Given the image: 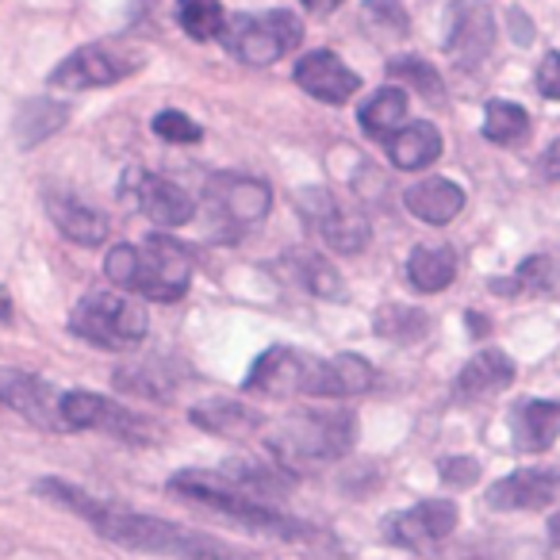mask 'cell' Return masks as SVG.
Here are the masks:
<instances>
[{"label": "cell", "mask_w": 560, "mask_h": 560, "mask_svg": "<svg viewBox=\"0 0 560 560\" xmlns=\"http://www.w3.org/2000/svg\"><path fill=\"white\" fill-rule=\"evenodd\" d=\"M39 495L55 499L58 506L81 514L104 541L119 545V549L150 552V557H173V560H261L254 552L238 549V545L200 534V529L177 526V522L154 518V514L124 511L116 503H101V499L85 495L81 488L62 480H39Z\"/></svg>", "instance_id": "cell-1"}, {"label": "cell", "mask_w": 560, "mask_h": 560, "mask_svg": "<svg viewBox=\"0 0 560 560\" xmlns=\"http://www.w3.org/2000/svg\"><path fill=\"white\" fill-rule=\"evenodd\" d=\"M358 442V419L350 411H296L269 430L265 445L272 465L284 472H319L342 460Z\"/></svg>", "instance_id": "cell-2"}, {"label": "cell", "mask_w": 560, "mask_h": 560, "mask_svg": "<svg viewBox=\"0 0 560 560\" xmlns=\"http://www.w3.org/2000/svg\"><path fill=\"white\" fill-rule=\"evenodd\" d=\"M104 272L119 289L135 292L154 304H173L188 292L192 280V257L170 234H150L142 246H112L104 254Z\"/></svg>", "instance_id": "cell-3"}, {"label": "cell", "mask_w": 560, "mask_h": 560, "mask_svg": "<svg viewBox=\"0 0 560 560\" xmlns=\"http://www.w3.org/2000/svg\"><path fill=\"white\" fill-rule=\"evenodd\" d=\"M170 491L208 506V511L223 514V518L238 522V526L254 529V534H269V537H280V541H319V529H312L300 518H289V514H280L272 503H261V499L246 495V491L226 480L223 472L188 468V472L173 476Z\"/></svg>", "instance_id": "cell-4"}, {"label": "cell", "mask_w": 560, "mask_h": 560, "mask_svg": "<svg viewBox=\"0 0 560 560\" xmlns=\"http://www.w3.org/2000/svg\"><path fill=\"white\" fill-rule=\"evenodd\" d=\"M242 392H261V396H323L338 399L335 369L315 353H300L289 346H272L254 361Z\"/></svg>", "instance_id": "cell-5"}, {"label": "cell", "mask_w": 560, "mask_h": 560, "mask_svg": "<svg viewBox=\"0 0 560 560\" xmlns=\"http://www.w3.org/2000/svg\"><path fill=\"white\" fill-rule=\"evenodd\" d=\"M70 330L81 342H93L101 350L127 353L147 342V312L116 292H89L70 315Z\"/></svg>", "instance_id": "cell-6"}, {"label": "cell", "mask_w": 560, "mask_h": 560, "mask_svg": "<svg viewBox=\"0 0 560 560\" xmlns=\"http://www.w3.org/2000/svg\"><path fill=\"white\" fill-rule=\"evenodd\" d=\"M300 39H304V24H300L296 12H284V9L234 16L223 32L226 50L246 66L280 62L289 50L300 47Z\"/></svg>", "instance_id": "cell-7"}, {"label": "cell", "mask_w": 560, "mask_h": 560, "mask_svg": "<svg viewBox=\"0 0 560 560\" xmlns=\"http://www.w3.org/2000/svg\"><path fill=\"white\" fill-rule=\"evenodd\" d=\"M208 203L226 223V231L257 226L272 208V188L257 177H238V173H215L208 180Z\"/></svg>", "instance_id": "cell-8"}, {"label": "cell", "mask_w": 560, "mask_h": 560, "mask_svg": "<svg viewBox=\"0 0 560 560\" xmlns=\"http://www.w3.org/2000/svg\"><path fill=\"white\" fill-rule=\"evenodd\" d=\"M62 422L66 430H108L124 442H150V427L131 415L127 407L96 396V392H66L62 396Z\"/></svg>", "instance_id": "cell-9"}, {"label": "cell", "mask_w": 560, "mask_h": 560, "mask_svg": "<svg viewBox=\"0 0 560 560\" xmlns=\"http://www.w3.org/2000/svg\"><path fill=\"white\" fill-rule=\"evenodd\" d=\"M300 215L323 234L335 254H361L369 242V219L358 215V211L342 208L330 192L323 188H312V192L300 196Z\"/></svg>", "instance_id": "cell-10"}, {"label": "cell", "mask_w": 560, "mask_h": 560, "mask_svg": "<svg viewBox=\"0 0 560 560\" xmlns=\"http://www.w3.org/2000/svg\"><path fill=\"white\" fill-rule=\"evenodd\" d=\"M460 511L450 499H422L411 511H399L384 522V537L399 549H430L457 529Z\"/></svg>", "instance_id": "cell-11"}, {"label": "cell", "mask_w": 560, "mask_h": 560, "mask_svg": "<svg viewBox=\"0 0 560 560\" xmlns=\"http://www.w3.org/2000/svg\"><path fill=\"white\" fill-rule=\"evenodd\" d=\"M142 66L139 55H116L112 47L104 43H93V47H81L50 73V85L55 89H104V85H116L124 81L127 73H135Z\"/></svg>", "instance_id": "cell-12"}, {"label": "cell", "mask_w": 560, "mask_h": 560, "mask_svg": "<svg viewBox=\"0 0 560 560\" xmlns=\"http://www.w3.org/2000/svg\"><path fill=\"white\" fill-rule=\"evenodd\" d=\"M495 47V16L480 0H460L450 12V32H445V55L460 70H476Z\"/></svg>", "instance_id": "cell-13"}, {"label": "cell", "mask_w": 560, "mask_h": 560, "mask_svg": "<svg viewBox=\"0 0 560 560\" xmlns=\"http://www.w3.org/2000/svg\"><path fill=\"white\" fill-rule=\"evenodd\" d=\"M0 404L43 430H66L62 396L43 376H32L24 369H0Z\"/></svg>", "instance_id": "cell-14"}, {"label": "cell", "mask_w": 560, "mask_h": 560, "mask_svg": "<svg viewBox=\"0 0 560 560\" xmlns=\"http://www.w3.org/2000/svg\"><path fill=\"white\" fill-rule=\"evenodd\" d=\"M296 85L319 104H346L361 89V78L335 55V50H307L296 62Z\"/></svg>", "instance_id": "cell-15"}, {"label": "cell", "mask_w": 560, "mask_h": 560, "mask_svg": "<svg viewBox=\"0 0 560 560\" xmlns=\"http://www.w3.org/2000/svg\"><path fill=\"white\" fill-rule=\"evenodd\" d=\"M560 495V468H518L488 488L491 511H541Z\"/></svg>", "instance_id": "cell-16"}, {"label": "cell", "mask_w": 560, "mask_h": 560, "mask_svg": "<svg viewBox=\"0 0 560 560\" xmlns=\"http://www.w3.org/2000/svg\"><path fill=\"white\" fill-rule=\"evenodd\" d=\"M135 200H139L142 215H147L150 223L165 226V231L185 226L188 219L196 215L192 196L180 185H173V180L154 177V173H139V180H135Z\"/></svg>", "instance_id": "cell-17"}, {"label": "cell", "mask_w": 560, "mask_h": 560, "mask_svg": "<svg viewBox=\"0 0 560 560\" xmlns=\"http://www.w3.org/2000/svg\"><path fill=\"white\" fill-rule=\"evenodd\" d=\"M511 438L518 453H545L560 438V399H522L511 415Z\"/></svg>", "instance_id": "cell-18"}, {"label": "cell", "mask_w": 560, "mask_h": 560, "mask_svg": "<svg viewBox=\"0 0 560 560\" xmlns=\"http://www.w3.org/2000/svg\"><path fill=\"white\" fill-rule=\"evenodd\" d=\"M404 208L430 226H445L465 211V188L450 177H427L404 192Z\"/></svg>", "instance_id": "cell-19"}, {"label": "cell", "mask_w": 560, "mask_h": 560, "mask_svg": "<svg viewBox=\"0 0 560 560\" xmlns=\"http://www.w3.org/2000/svg\"><path fill=\"white\" fill-rule=\"evenodd\" d=\"M47 215L55 219V226L78 246H101L108 238V219L104 211L89 208L85 200L70 192H47Z\"/></svg>", "instance_id": "cell-20"}, {"label": "cell", "mask_w": 560, "mask_h": 560, "mask_svg": "<svg viewBox=\"0 0 560 560\" xmlns=\"http://www.w3.org/2000/svg\"><path fill=\"white\" fill-rule=\"evenodd\" d=\"M511 384H514V361L506 358L503 350H480L460 369L453 392H457L460 399H488V396H495V392L511 388Z\"/></svg>", "instance_id": "cell-21"}, {"label": "cell", "mask_w": 560, "mask_h": 560, "mask_svg": "<svg viewBox=\"0 0 560 560\" xmlns=\"http://www.w3.org/2000/svg\"><path fill=\"white\" fill-rule=\"evenodd\" d=\"M388 158L396 170L404 173H419L427 170V165H434L438 158H442V131H438L434 124H427V119H419V124H404L396 135H392L388 142Z\"/></svg>", "instance_id": "cell-22"}, {"label": "cell", "mask_w": 560, "mask_h": 560, "mask_svg": "<svg viewBox=\"0 0 560 560\" xmlns=\"http://www.w3.org/2000/svg\"><path fill=\"white\" fill-rule=\"evenodd\" d=\"M188 419L200 430L219 434V438H249L265 427L261 411H254V407L242 404V399H208V404H196L192 411H188Z\"/></svg>", "instance_id": "cell-23"}, {"label": "cell", "mask_w": 560, "mask_h": 560, "mask_svg": "<svg viewBox=\"0 0 560 560\" xmlns=\"http://www.w3.org/2000/svg\"><path fill=\"white\" fill-rule=\"evenodd\" d=\"M457 277V254L445 242H434V246H415L411 257H407V280H411L415 292H445Z\"/></svg>", "instance_id": "cell-24"}, {"label": "cell", "mask_w": 560, "mask_h": 560, "mask_svg": "<svg viewBox=\"0 0 560 560\" xmlns=\"http://www.w3.org/2000/svg\"><path fill=\"white\" fill-rule=\"evenodd\" d=\"M404 119H407V93L399 85L376 89V93L369 96V101L361 104V112H358L361 131H365L369 139H376V142H388L392 135L404 127Z\"/></svg>", "instance_id": "cell-25"}, {"label": "cell", "mask_w": 560, "mask_h": 560, "mask_svg": "<svg viewBox=\"0 0 560 560\" xmlns=\"http://www.w3.org/2000/svg\"><path fill=\"white\" fill-rule=\"evenodd\" d=\"M280 265H284V272H292V280H296L304 292H312V296H319V300H346L342 277H338L335 265H330L327 257L307 254V249H292V254L284 257Z\"/></svg>", "instance_id": "cell-26"}, {"label": "cell", "mask_w": 560, "mask_h": 560, "mask_svg": "<svg viewBox=\"0 0 560 560\" xmlns=\"http://www.w3.org/2000/svg\"><path fill=\"white\" fill-rule=\"evenodd\" d=\"M373 327H376V335L388 338V342L411 346V342H422V338H427L430 315L411 304H381Z\"/></svg>", "instance_id": "cell-27"}, {"label": "cell", "mask_w": 560, "mask_h": 560, "mask_svg": "<svg viewBox=\"0 0 560 560\" xmlns=\"http://www.w3.org/2000/svg\"><path fill=\"white\" fill-rule=\"evenodd\" d=\"M388 78L396 81L399 89H415V93L422 96V101H430V104H438V101H445V85H442V73L434 70V66L427 62V58H415V55H399V58H392L388 66Z\"/></svg>", "instance_id": "cell-28"}, {"label": "cell", "mask_w": 560, "mask_h": 560, "mask_svg": "<svg viewBox=\"0 0 560 560\" xmlns=\"http://www.w3.org/2000/svg\"><path fill=\"white\" fill-rule=\"evenodd\" d=\"M177 24L185 27V35L196 43L223 39V32H226L223 0H177Z\"/></svg>", "instance_id": "cell-29"}, {"label": "cell", "mask_w": 560, "mask_h": 560, "mask_svg": "<svg viewBox=\"0 0 560 560\" xmlns=\"http://www.w3.org/2000/svg\"><path fill=\"white\" fill-rule=\"evenodd\" d=\"M529 135V116L514 101H488L483 108V139L495 147H514Z\"/></svg>", "instance_id": "cell-30"}, {"label": "cell", "mask_w": 560, "mask_h": 560, "mask_svg": "<svg viewBox=\"0 0 560 560\" xmlns=\"http://www.w3.org/2000/svg\"><path fill=\"white\" fill-rule=\"evenodd\" d=\"M361 24L369 27L376 43H399L411 35V16L399 0H365L361 4Z\"/></svg>", "instance_id": "cell-31"}, {"label": "cell", "mask_w": 560, "mask_h": 560, "mask_svg": "<svg viewBox=\"0 0 560 560\" xmlns=\"http://www.w3.org/2000/svg\"><path fill=\"white\" fill-rule=\"evenodd\" d=\"M66 124V108L55 101H32L20 108L16 116V139L24 142V147H39L43 139H50V135L58 131V127Z\"/></svg>", "instance_id": "cell-32"}, {"label": "cell", "mask_w": 560, "mask_h": 560, "mask_svg": "<svg viewBox=\"0 0 560 560\" xmlns=\"http://www.w3.org/2000/svg\"><path fill=\"white\" fill-rule=\"evenodd\" d=\"M552 284V261L549 257H526L506 280H491L495 296H529V292H545Z\"/></svg>", "instance_id": "cell-33"}, {"label": "cell", "mask_w": 560, "mask_h": 560, "mask_svg": "<svg viewBox=\"0 0 560 560\" xmlns=\"http://www.w3.org/2000/svg\"><path fill=\"white\" fill-rule=\"evenodd\" d=\"M116 388L131 392V396H147V399H170L173 376H165L162 365H127L116 373Z\"/></svg>", "instance_id": "cell-34"}, {"label": "cell", "mask_w": 560, "mask_h": 560, "mask_svg": "<svg viewBox=\"0 0 560 560\" xmlns=\"http://www.w3.org/2000/svg\"><path fill=\"white\" fill-rule=\"evenodd\" d=\"M330 369H335L338 399L365 396V392L376 384V369L369 365L365 358H358V353H338V358H330Z\"/></svg>", "instance_id": "cell-35"}, {"label": "cell", "mask_w": 560, "mask_h": 560, "mask_svg": "<svg viewBox=\"0 0 560 560\" xmlns=\"http://www.w3.org/2000/svg\"><path fill=\"white\" fill-rule=\"evenodd\" d=\"M154 135L165 142H180V147H188V142H200L203 139V127L196 124L192 116H185V112H158L154 116Z\"/></svg>", "instance_id": "cell-36"}, {"label": "cell", "mask_w": 560, "mask_h": 560, "mask_svg": "<svg viewBox=\"0 0 560 560\" xmlns=\"http://www.w3.org/2000/svg\"><path fill=\"white\" fill-rule=\"evenodd\" d=\"M438 476L445 488H472L480 480V460L476 457H442L438 460Z\"/></svg>", "instance_id": "cell-37"}, {"label": "cell", "mask_w": 560, "mask_h": 560, "mask_svg": "<svg viewBox=\"0 0 560 560\" xmlns=\"http://www.w3.org/2000/svg\"><path fill=\"white\" fill-rule=\"evenodd\" d=\"M537 93L545 101H560V50H549L537 66Z\"/></svg>", "instance_id": "cell-38"}, {"label": "cell", "mask_w": 560, "mask_h": 560, "mask_svg": "<svg viewBox=\"0 0 560 560\" xmlns=\"http://www.w3.org/2000/svg\"><path fill=\"white\" fill-rule=\"evenodd\" d=\"M506 20H511V39L518 43V47H526V43L534 39V32H529V16L522 9H511L506 12Z\"/></svg>", "instance_id": "cell-39"}, {"label": "cell", "mask_w": 560, "mask_h": 560, "mask_svg": "<svg viewBox=\"0 0 560 560\" xmlns=\"http://www.w3.org/2000/svg\"><path fill=\"white\" fill-rule=\"evenodd\" d=\"M541 170H545V177H549V180H560V139H552V147L545 150Z\"/></svg>", "instance_id": "cell-40"}, {"label": "cell", "mask_w": 560, "mask_h": 560, "mask_svg": "<svg viewBox=\"0 0 560 560\" xmlns=\"http://www.w3.org/2000/svg\"><path fill=\"white\" fill-rule=\"evenodd\" d=\"M307 12H319V16H327V12L342 9V0H304Z\"/></svg>", "instance_id": "cell-41"}, {"label": "cell", "mask_w": 560, "mask_h": 560, "mask_svg": "<svg viewBox=\"0 0 560 560\" xmlns=\"http://www.w3.org/2000/svg\"><path fill=\"white\" fill-rule=\"evenodd\" d=\"M9 319H12V296L0 289V323H9Z\"/></svg>", "instance_id": "cell-42"}, {"label": "cell", "mask_w": 560, "mask_h": 560, "mask_svg": "<svg viewBox=\"0 0 560 560\" xmlns=\"http://www.w3.org/2000/svg\"><path fill=\"white\" fill-rule=\"evenodd\" d=\"M549 541H552V549H560V511L549 518Z\"/></svg>", "instance_id": "cell-43"}]
</instances>
